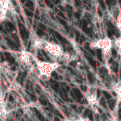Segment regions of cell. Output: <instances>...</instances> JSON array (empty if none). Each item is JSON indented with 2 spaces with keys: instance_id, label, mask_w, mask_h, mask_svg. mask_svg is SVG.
Returning <instances> with one entry per match:
<instances>
[{
  "instance_id": "obj_1",
  "label": "cell",
  "mask_w": 121,
  "mask_h": 121,
  "mask_svg": "<svg viewBox=\"0 0 121 121\" xmlns=\"http://www.w3.org/2000/svg\"><path fill=\"white\" fill-rule=\"evenodd\" d=\"M34 46L37 48L45 51L53 58H61L65 53L63 47L60 44L41 38H36L34 39Z\"/></svg>"
},
{
  "instance_id": "obj_2",
  "label": "cell",
  "mask_w": 121,
  "mask_h": 121,
  "mask_svg": "<svg viewBox=\"0 0 121 121\" xmlns=\"http://www.w3.org/2000/svg\"><path fill=\"white\" fill-rule=\"evenodd\" d=\"M34 60L37 70V74L39 78L43 81H48L51 78L52 73L60 66V64L58 62H48L40 60L36 57H34Z\"/></svg>"
},
{
  "instance_id": "obj_3",
  "label": "cell",
  "mask_w": 121,
  "mask_h": 121,
  "mask_svg": "<svg viewBox=\"0 0 121 121\" xmlns=\"http://www.w3.org/2000/svg\"><path fill=\"white\" fill-rule=\"evenodd\" d=\"M93 48H98L102 51V54L105 60H108L111 56L112 48V40L108 36L98 39L91 43Z\"/></svg>"
},
{
  "instance_id": "obj_4",
  "label": "cell",
  "mask_w": 121,
  "mask_h": 121,
  "mask_svg": "<svg viewBox=\"0 0 121 121\" xmlns=\"http://www.w3.org/2000/svg\"><path fill=\"white\" fill-rule=\"evenodd\" d=\"M13 5L10 0H0V23L4 22L8 18V13H13Z\"/></svg>"
},
{
  "instance_id": "obj_5",
  "label": "cell",
  "mask_w": 121,
  "mask_h": 121,
  "mask_svg": "<svg viewBox=\"0 0 121 121\" xmlns=\"http://www.w3.org/2000/svg\"><path fill=\"white\" fill-rule=\"evenodd\" d=\"M86 97L91 107L96 108L98 106V94L97 89L95 86H90L88 88L86 92Z\"/></svg>"
},
{
  "instance_id": "obj_6",
  "label": "cell",
  "mask_w": 121,
  "mask_h": 121,
  "mask_svg": "<svg viewBox=\"0 0 121 121\" xmlns=\"http://www.w3.org/2000/svg\"><path fill=\"white\" fill-rule=\"evenodd\" d=\"M112 90L115 92L117 96V103L116 105L121 103V82L115 83L112 85Z\"/></svg>"
},
{
  "instance_id": "obj_7",
  "label": "cell",
  "mask_w": 121,
  "mask_h": 121,
  "mask_svg": "<svg viewBox=\"0 0 121 121\" xmlns=\"http://www.w3.org/2000/svg\"><path fill=\"white\" fill-rule=\"evenodd\" d=\"M120 11H121V7H120V5L117 3L114 4L113 5L111 6L110 9V17L113 22L116 19L117 15L119 14Z\"/></svg>"
},
{
  "instance_id": "obj_8",
  "label": "cell",
  "mask_w": 121,
  "mask_h": 121,
  "mask_svg": "<svg viewBox=\"0 0 121 121\" xmlns=\"http://www.w3.org/2000/svg\"><path fill=\"white\" fill-rule=\"evenodd\" d=\"M112 48H114L117 53L121 56V36L112 40Z\"/></svg>"
},
{
  "instance_id": "obj_9",
  "label": "cell",
  "mask_w": 121,
  "mask_h": 121,
  "mask_svg": "<svg viewBox=\"0 0 121 121\" xmlns=\"http://www.w3.org/2000/svg\"><path fill=\"white\" fill-rule=\"evenodd\" d=\"M62 121H86V120L84 119L83 117H82L78 114L75 113L74 115H71L68 119L64 120Z\"/></svg>"
},
{
  "instance_id": "obj_10",
  "label": "cell",
  "mask_w": 121,
  "mask_h": 121,
  "mask_svg": "<svg viewBox=\"0 0 121 121\" xmlns=\"http://www.w3.org/2000/svg\"><path fill=\"white\" fill-rule=\"evenodd\" d=\"M114 23L121 36V11L120 12V13L117 15V17H116V19L114 20Z\"/></svg>"
},
{
  "instance_id": "obj_11",
  "label": "cell",
  "mask_w": 121,
  "mask_h": 121,
  "mask_svg": "<svg viewBox=\"0 0 121 121\" xmlns=\"http://www.w3.org/2000/svg\"><path fill=\"white\" fill-rule=\"evenodd\" d=\"M63 2L66 4H69V5H73L74 0H63Z\"/></svg>"
}]
</instances>
